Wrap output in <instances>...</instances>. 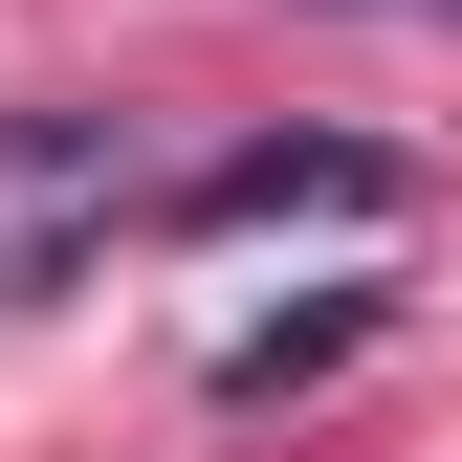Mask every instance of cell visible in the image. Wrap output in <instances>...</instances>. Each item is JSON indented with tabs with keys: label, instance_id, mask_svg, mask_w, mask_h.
<instances>
[{
	"label": "cell",
	"instance_id": "6da1fadb",
	"mask_svg": "<svg viewBox=\"0 0 462 462\" xmlns=\"http://www.w3.org/2000/svg\"><path fill=\"white\" fill-rule=\"evenodd\" d=\"M110 220H133V110H0V309L88 286Z\"/></svg>",
	"mask_w": 462,
	"mask_h": 462
},
{
	"label": "cell",
	"instance_id": "7a4b0ae2",
	"mask_svg": "<svg viewBox=\"0 0 462 462\" xmlns=\"http://www.w3.org/2000/svg\"><path fill=\"white\" fill-rule=\"evenodd\" d=\"M199 243H243V220H396V154L374 133H243L220 177H177Z\"/></svg>",
	"mask_w": 462,
	"mask_h": 462
},
{
	"label": "cell",
	"instance_id": "3957f363",
	"mask_svg": "<svg viewBox=\"0 0 462 462\" xmlns=\"http://www.w3.org/2000/svg\"><path fill=\"white\" fill-rule=\"evenodd\" d=\"M353 353H374V286H330V309H286V330H243V353H220V396L264 419V396H309V374H353Z\"/></svg>",
	"mask_w": 462,
	"mask_h": 462
}]
</instances>
